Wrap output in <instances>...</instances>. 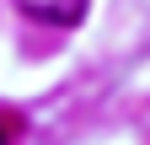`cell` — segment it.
<instances>
[{
  "label": "cell",
  "mask_w": 150,
  "mask_h": 145,
  "mask_svg": "<svg viewBox=\"0 0 150 145\" xmlns=\"http://www.w3.org/2000/svg\"><path fill=\"white\" fill-rule=\"evenodd\" d=\"M32 22H48V27H75L86 16V0H16Z\"/></svg>",
  "instance_id": "obj_1"
},
{
  "label": "cell",
  "mask_w": 150,
  "mask_h": 145,
  "mask_svg": "<svg viewBox=\"0 0 150 145\" xmlns=\"http://www.w3.org/2000/svg\"><path fill=\"white\" fill-rule=\"evenodd\" d=\"M11 134H16V124H6V118H0V145H6Z\"/></svg>",
  "instance_id": "obj_2"
}]
</instances>
